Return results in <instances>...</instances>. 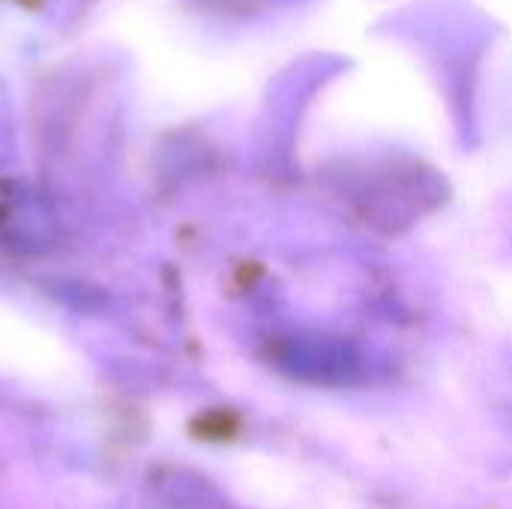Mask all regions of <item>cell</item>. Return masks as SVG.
Instances as JSON below:
<instances>
[{"mask_svg":"<svg viewBox=\"0 0 512 509\" xmlns=\"http://www.w3.org/2000/svg\"><path fill=\"white\" fill-rule=\"evenodd\" d=\"M285 366H291L297 378H306L312 384H348L360 372V357L342 339L309 336L291 345V351L285 354Z\"/></svg>","mask_w":512,"mask_h":509,"instance_id":"6da1fadb","label":"cell"}]
</instances>
